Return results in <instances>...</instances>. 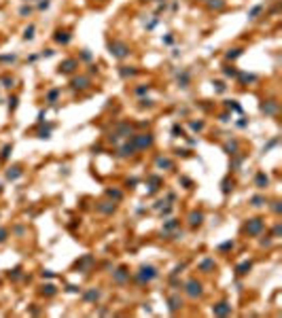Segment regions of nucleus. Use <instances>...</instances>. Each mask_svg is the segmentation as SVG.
<instances>
[{"label":"nucleus","instance_id":"20","mask_svg":"<svg viewBox=\"0 0 282 318\" xmlns=\"http://www.w3.org/2000/svg\"><path fill=\"white\" fill-rule=\"evenodd\" d=\"M32 36H34V26H30V28H26V32H23V38H26V41H30Z\"/></svg>","mask_w":282,"mask_h":318},{"label":"nucleus","instance_id":"28","mask_svg":"<svg viewBox=\"0 0 282 318\" xmlns=\"http://www.w3.org/2000/svg\"><path fill=\"white\" fill-rule=\"evenodd\" d=\"M157 166H161V168H170L172 163H170L168 159H159V161H157Z\"/></svg>","mask_w":282,"mask_h":318},{"label":"nucleus","instance_id":"29","mask_svg":"<svg viewBox=\"0 0 282 318\" xmlns=\"http://www.w3.org/2000/svg\"><path fill=\"white\" fill-rule=\"evenodd\" d=\"M240 53H242V51H240V49H234V51H229V53H227V57H229V59H231V57H237V55H240Z\"/></svg>","mask_w":282,"mask_h":318},{"label":"nucleus","instance_id":"10","mask_svg":"<svg viewBox=\"0 0 282 318\" xmlns=\"http://www.w3.org/2000/svg\"><path fill=\"white\" fill-rule=\"evenodd\" d=\"M267 182H270V178H267V176H265L263 172H259V174H257V178H255V184H257L259 189H265V187H267Z\"/></svg>","mask_w":282,"mask_h":318},{"label":"nucleus","instance_id":"6","mask_svg":"<svg viewBox=\"0 0 282 318\" xmlns=\"http://www.w3.org/2000/svg\"><path fill=\"white\" fill-rule=\"evenodd\" d=\"M202 221H204V214H202V212H191V214H189V225H191V227L202 225Z\"/></svg>","mask_w":282,"mask_h":318},{"label":"nucleus","instance_id":"12","mask_svg":"<svg viewBox=\"0 0 282 318\" xmlns=\"http://www.w3.org/2000/svg\"><path fill=\"white\" fill-rule=\"evenodd\" d=\"M250 267H252V263H250V261H244V263L237 267V273H240V276H244V273H248Z\"/></svg>","mask_w":282,"mask_h":318},{"label":"nucleus","instance_id":"3","mask_svg":"<svg viewBox=\"0 0 282 318\" xmlns=\"http://www.w3.org/2000/svg\"><path fill=\"white\" fill-rule=\"evenodd\" d=\"M110 53H112L115 57H125V55L130 53V49H127V45H123V43H110Z\"/></svg>","mask_w":282,"mask_h":318},{"label":"nucleus","instance_id":"30","mask_svg":"<svg viewBox=\"0 0 282 318\" xmlns=\"http://www.w3.org/2000/svg\"><path fill=\"white\" fill-rule=\"evenodd\" d=\"M108 195L115 197V199H121V193H119V191H108Z\"/></svg>","mask_w":282,"mask_h":318},{"label":"nucleus","instance_id":"16","mask_svg":"<svg viewBox=\"0 0 282 318\" xmlns=\"http://www.w3.org/2000/svg\"><path fill=\"white\" fill-rule=\"evenodd\" d=\"M115 280H117V282H125V280H127V272H125V270H119V272L115 273Z\"/></svg>","mask_w":282,"mask_h":318},{"label":"nucleus","instance_id":"23","mask_svg":"<svg viewBox=\"0 0 282 318\" xmlns=\"http://www.w3.org/2000/svg\"><path fill=\"white\" fill-rule=\"evenodd\" d=\"M208 4H210L212 9H221V6H223V0H210Z\"/></svg>","mask_w":282,"mask_h":318},{"label":"nucleus","instance_id":"15","mask_svg":"<svg viewBox=\"0 0 282 318\" xmlns=\"http://www.w3.org/2000/svg\"><path fill=\"white\" fill-rule=\"evenodd\" d=\"M55 41H57V43H68V41H70V34H66V32H57V34H55Z\"/></svg>","mask_w":282,"mask_h":318},{"label":"nucleus","instance_id":"8","mask_svg":"<svg viewBox=\"0 0 282 318\" xmlns=\"http://www.w3.org/2000/svg\"><path fill=\"white\" fill-rule=\"evenodd\" d=\"M74 68H77V59H66V62L59 66V70H62V72H72Z\"/></svg>","mask_w":282,"mask_h":318},{"label":"nucleus","instance_id":"17","mask_svg":"<svg viewBox=\"0 0 282 318\" xmlns=\"http://www.w3.org/2000/svg\"><path fill=\"white\" fill-rule=\"evenodd\" d=\"M199 267H202L204 272H208V270H212V267H214V261H212V259H206V261H202V265H199Z\"/></svg>","mask_w":282,"mask_h":318},{"label":"nucleus","instance_id":"19","mask_svg":"<svg viewBox=\"0 0 282 318\" xmlns=\"http://www.w3.org/2000/svg\"><path fill=\"white\" fill-rule=\"evenodd\" d=\"M170 308H172V312H176V310L180 308V299H178V297H172V299H170Z\"/></svg>","mask_w":282,"mask_h":318},{"label":"nucleus","instance_id":"31","mask_svg":"<svg viewBox=\"0 0 282 318\" xmlns=\"http://www.w3.org/2000/svg\"><path fill=\"white\" fill-rule=\"evenodd\" d=\"M100 210H102V212H112L115 206H100Z\"/></svg>","mask_w":282,"mask_h":318},{"label":"nucleus","instance_id":"22","mask_svg":"<svg viewBox=\"0 0 282 318\" xmlns=\"http://www.w3.org/2000/svg\"><path fill=\"white\" fill-rule=\"evenodd\" d=\"M250 202H252V206H257V208H259V206H263V204H265V199H263V197H252V199H250Z\"/></svg>","mask_w":282,"mask_h":318},{"label":"nucleus","instance_id":"26","mask_svg":"<svg viewBox=\"0 0 282 318\" xmlns=\"http://www.w3.org/2000/svg\"><path fill=\"white\" fill-rule=\"evenodd\" d=\"M234 187V182H229V180H225L223 182V193H229V189Z\"/></svg>","mask_w":282,"mask_h":318},{"label":"nucleus","instance_id":"2","mask_svg":"<svg viewBox=\"0 0 282 318\" xmlns=\"http://www.w3.org/2000/svg\"><path fill=\"white\" fill-rule=\"evenodd\" d=\"M153 278H157V270L151 267V265L142 267L140 273H138V280H140V282H148V280H153Z\"/></svg>","mask_w":282,"mask_h":318},{"label":"nucleus","instance_id":"18","mask_svg":"<svg viewBox=\"0 0 282 318\" xmlns=\"http://www.w3.org/2000/svg\"><path fill=\"white\" fill-rule=\"evenodd\" d=\"M132 151H134V142H132V144H125V146L121 148V155L127 157V155H132Z\"/></svg>","mask_w":282,"mask_h":318},{"label":"nucleus","instance_id":"25","mask_svg":"<svg viewBox=\"0 0 282 318\" xmlns=\"http://www.w3.org/2000/svg\"><path fill=\"white\" fill-rule=\"evenodd\" d=\"M259 11H261V4H259V6H255V9L250 11V15H248V17H250V19H255V17L259 15Z\"/></svg>","mask_w":282,"mask_h":318},{"label":"nucleus","instance_id":"7","mask_svg":"<svg viewBox=\"0 0 282 318\" xmlns=\"http://www.w3.org/2000/svg\"><path fill=\"white\" fill-rule=\"evenodd\" d=\"M231 312V305L229 303H219L216 308H214V314H219V316H227Z\"/></svg>","mask_w":282,"mask_h":318},{"label":"nucleus","instance_id":"9","mask_svg":"<svg viewBox=\"0 0 282 318\" xmlns=\"http://www.w3.org/2000/svg\"><path fill=\"white\" fill-rule=\"evenodd\" d=\"M72 87H74V89H85V87H89V79H85V77L74 79V81H72Z\"/></svg>","mask_w":282,"mask_h":318},{"label":"nucleus","instance_id":"5","mask_svg":"<svg viewBox=\"0 0 282 318\" xmlns=\"http://www.w3.org/2000/svg\"><path fill=\"white\" fill-rule=\"evenodd\" d=\"M134 144H136L138 148H146V146L153 144V138L148 136V134H144V136H134Z\"/></svg>","mask_w":282,"mask_h":318},{"label":"nucleus","instance_id":"1","mask_svg":"<svg viewBox=\"0 0 282 318\" xmlns=\"http://www.w3.org/2000/svg\"><path fill=\"white\" fill-rule=\"evenodd\" d=\"M261 229H263V221H261V219H250V221L246 223V233H250V235L261 233Z\"/></svg>","mask_w":282,"mask_h":318},{"label":"nucleus","instance_id":"14","mask_svg":"<svg viewBox=\"0 0 282 318\" xmlns=\"http://www.w3.org/2000/svg\"><path fill=\"white\" fill-rule=\"evenodd\" d=\"M17 176H21V170L19 168H11L9 172H6V178L11 180V178H17Z\"/></svg>","mask_w":282,"mask_h":318},{"label":"nucleus","instance_id":"32","mask_svg":"<svg viewBox=\"0 0 282 318\" xmlns=\"http://www.w3.org/2000/svg\"><path fill=\"white\" fill-rule=\"evenodd\" d=\"M9 153H11V146H4V151H2V159H6Z\"/></svg>","mask_w":282,"mask_h":318},{"label":"nucleus","instance_id":"33","mask_svg":"<svg viewBox=\"0 0 282 318\" xmlns=\"http://www.w3.org/2000/svg\"><path fill=\"white\" fill-rule=\"evenodd\" d=\"M9 106H11V110H15V108H17V98H13V100H11V104H9Z\"/></svg>","mask_w":282,"mask_h":318},{"label":"nucleus","instance_id":"21","mask_svg":"<svg viewBox=\"0 0 282 318\" xmlns=\"http://www.w3.org/2000/svg\"><path fill=\"white\" fill-rule=\"evenodd\" d=\"M43 293H45V295H55V286H53V284L43 286Z\"/></svg>","mask_w":282,"mask_h":318},{"label":"nucleus","instance_id":"34","mask_svg":"<svg viewBox=\"0 0 282 318\" xmlns=\"http://www.w3.org/2000/svg\"><path fill=\"white\" fill-rule=\"evenodd\" d=\"M4 240H6V231H4V229H0V242H4Z\"/></svg>","mask_w":282,"mask_h":318},{"label":"nucleus","instance_id":"27","mask_svg":"<svg viewBox=\"0 0 282 318\" xmlns=\"http://www.w3.org/2000/svg\"><path fill=\"white\" fill-rule=\"evenodd\" d=\"M176 225H178V223H176V221L172 219L170 223H166V227H163V229H166V231H170V229H174V227H176Z\"/></svg>","mask_w":282,"mask_h":318},{"label":"nucleus","instance_id":"13","mask_svg":"<svg viewBox=\"0 0 282 318\" xmlns=\"http://www.w3.org/2000/svg\"><path fill=\"white\" fill-rule=\"evenodd\" d=\"M98 297H100V291H95V288H91L89 293H85V299L87 301H95Z\"/></svg>","mask_w":282,"mask_h":318},{"label":"nucleus","instance_id":"24","mask_svg":"<svg viewBox=\"0 0 282 318\" xmlns=\"http://www.w3.org/2000/svg\"><path fill=\"white\" fill-rule=\"evenodd\" d=\"M57 93H59V91H57V89H53V91H49V95H47V100H49V102H55V98H57Z\"/></svg>","mask_w":282,"mask_h":318},{"label":"nucleus","instance_id":"4","mask_svg":"<svg viewBox=\"0 0 282 318\" xmlns=\"http://www.w3.org/2000/svg\"><path fill=\"white\" fill-rule=\"evenodd\" d=\"M187 295L189 297H197V295H202V284L195 282V280L187 282Z\"/></svg>","mask_w":282,"mask_h":318},{"label":"nucleus","instance_id":"11","mask_svg":"<svg viewBox=\"0 0 282 318\" xmlns=\"http://www.w3.org/2000/svg\"><path fill=\"white\" fill-rule=\"evenodd\" d=\"M261 110H263V113H267V115H274V113L278 110V106H276V102H270V104H263V106H261Z\"/></svg>","mask_w":282,"mask_h":318}]
</instances>
